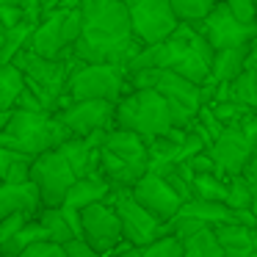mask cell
I'll return each instance as SVG.
<instances>
[{"label":"cell","instance_id":"1","mask_svg":"<svg viewBox=\"0 0 257 257\" xmlns=\"http://www.w3.org/2000/svg\"><path fill=\"white\" fill-rule=\"evenodd\" d=\"M78 9L83 14V34L72 47L75 61L127 67L144 47L133 34L124 0H80Z\"/></svg>","mask_w":257,"mask_h":257},{"label":"cell","instance_id":"2","mask_svg":"<svg viewBox=\"0 0 257 257\" xmlns=\"http://www.w3.org/2000/svg\"><path fill=\"white\" fill-rule=\"evenodd\" d=\"M72 139L69 127L50 111H23L14 108L6 127L0 130V144L14 147L20 152L39 158L50 150H58L64 141Z\"/></svg>","mask_w":257,"mask_h":257},{"label":"cell","instance_id":"3","mask_svg":"<svg viewBox=\"0 0 257 257\" xmlns=\"http://www.w3.org/2000/svg\"><path fill=\"white\" fill-rule=\"evenodd\" d=\"M116 127L136 130L147 141L166 136L172 127H177L169 100L155 89H130L116 102Z\"/></svg>","mask_w":257,"mask_h":257},{"label":"cell","instance_id":"4","mask_svg":"<svg viewBox=\"0 0 257 257\" xmlns=\"http://www.w3.org/2000/svg\"><path fill=\"white\" fill-rule=\"evenodd\" d=\"M83 34V14L78 6H61L50 12L39 25L34 28L28 39V50L39 53L45 58H64L75 61V42Z\"/></svg>","mask_w":257,"mask_h":257},{"label":"cell","instance_id":"5","mask_svg":"<svg viewBox=\"0 0 257 257\" xmlns=\"http://www.w3.org/2000/svg\"><path fill=\"white\" fill-rule=\"evenodd\" d=\"M130 91L127 69L116 64H83L75 61L67 80L69 100H111L119 102Z\"/></svg>","mask_w":257,"mask_h":257},{"label":"cell","instance_id":"6","mask_svg":"<svg viewBox=\"0 0 257 257\" xmlns=\"http://www.w3.org/2000/svg\"><path fill=\"white\" fill-rule=\"evenodd\" d=\"M75 180H78V172L72 169V163L67 161L61 150H50L45 155L34 158L31 183L39 188L45 207H61L67 202V194L75 185Z\"/></svg>","mask_w":257,"mask_h":257},{"label":"cell","instance_id":"7","mask_svg":"<svg viewBox=\"0 0 257 257\" xmlns=\"http://www.w3.org/2000/svg\"><path fill=\"white\" fill-rule=\"evenodd\" d=\"M124 6L130 14L133 34L141 45H155V42L169 39L180 25L172 0H124Z\"/></svg>","mask_w":257,"mask_h":257},{"label":"cell","instance_id":"8","mask_svg":"<svg viewBox=\"0 0 257 257\" xmlns=\"http://www.w3.org/2000/svg\"><path fill=\"white\" fill-rule=\"evenodd\" d=\"M111 202H113V207H116L119 218H122V235H124V243L127 246L152 243L155 238H161V235L169 232V224L161 221L158 216H152L144 205H139L130 191L113 188Z\"/></svg>","mask_w":257,"mask_h":257},{"label":"cell","instance_id":"9","mask_svg":"<svg viewBox=\"0 0 257 257\" xmlns=\"http://www.w3.org/2000/svg\"><path fill=\"white\" fill-rule=\"evenodd\" d=\"M14 67L20 69V72L25 75V80H31V83L42 86V89L47 91V94H53L58 102H67V80H69V72H72L75 61H64V58H45L39 56V53L34 50H20L17 56H14Z\"/></svg>","mask_w":257,"mask_h":257},{"label":"cell","instance_id":"10","mask_svg":"<svg viewBox=\"0 0 257 257\" xmlns=\"http://www.w3.org/2000/svg\"><path fill=\"white\" fill-rule=\"evenodd\" d=\"M80 227H83L80 238L89 240L100 254H111V251H119L124 246L122 218H119L111 199L94 202V205L83 207L80 210Z\"/></svg>","mask_w":257,"mask_h":257},{"label":"cell","instance_id":"11","mask_svg":"<svg viewBox=\"0 0 257 257\" xmlns=\"http://www.w3.org/2000/svg\"><path fill=\"white\" fill-rule=\"evenodd\" d=\"M56 116L69 127L72 136H94L116 127V102L111 100H67Z\"/></svg>","mask_w":257,"mask_h":257},{"label":"cell","instance_id":"12","mask_svg":"<svg viewBox=\"0 0 257 257\" xmlns=\"http://www.w3.org/2000/svg\"><path fill=\"white\" fill-rule=\"evenodd\" d=\"M199 31L205 34V39L210 42L216 50H224V47H238V45H249L257 36V23H243L238 20L232 12H229L227 3H218L205 20H199Z\"/></svg>","mask_w":257,"mask_h":257},{"label":"cell","instance_id":"13","mask_svg":"<svg viewBox=\"0 0 257 257\" xmlns=\"http://www.w3.org/2000/svg\"><path fill=\"white\" fill-rule=\"evenodd\" d=\"M130 194H133V199L139 202V205H144L152 216H158L161 221H166V224L172 221L185 205L183 196H180L158 172H152V169L133 185V188H130Z\"/></svg>","mask_w":257,"mask_h":257},{"label":"cell","instance_id":"14","mask_svg":"<svg viewBox=\"0 0 257 257\" xmlns=\"http://www.w3.org/2000/svg\"><path fill=\"white\" fill-rule=\"evenodd\" d=\"M207 152L216 161L218 174L229 180V177H238L243 172V166L249 163V158L254 155V139H249L240 127H227L207 147Z\"/></svg>","mask_w":257,"mask_h":257},{"label":"cell","instance_id":"15","mask_svg":"<svg viewBox=\"0 0 257 257\" xmlns=\"http://www.w3.org/2000/svg\"><path fill=\"white\" fill-rule=\"evenodd\" d=\"M102 150L113 152V155L124 158L130 163H139V166H152V155H150V141L144 136H139L136 130L127 127H111L102 136Z\"/></svg>","mask_w":257,"mask_h":257},{"label":"cell","instance_id":"16","mask_svg":"<svg viewBox=\"0 0 257 257\" xmlns=\"http://www.w3.org/2000/svg\"><path fill=\"white\" fill-rule=\"evenodd\" d=\"M39 224L45 227L47 240H56V243H67L72 238H80L83 235V227H80V210L75 207H42L36 213Z\"/></svg>","mask_w":257,"mask_h":257},{"label":"cell","instance_id":"17","mask_svg":"<svg viewBox=\"0 0 257 257\" xmlns=\"http://www.w3.org/2000/svg\"><path fill=\"white\" fill-rule=\"evenodd\" d=\"M42 194L34 183H3L0 185V218L12 213H28L36 216L42 210Z\"/></svg>","mask_w":257,"mask_h":257},{"label":"cell","instance_id":"18","mask_svg":"<svg viewBox=\"0 0 257 257\" xmlns=\"http://www.w3.org/2000/svg\"><path fill=\"white\" fill-rule=\"evenodd\" d=\"M147 172H150L147 166L130 163V161H124V158L113 155V152H108V150H100V174L113 185V188L130 191Z\"/></svg>","mask_w":257,"mask_h":257},{"label":"cell","instance_id":"19","mask_svg":"<svg viewBox=\"0 0 257 257\" xmlns=\"http://www.w3.org/2000/svg\"><path fill=\"white\" fill-rule=\"evenodd\" d=\"M113 185L108 183L102 174H86V177H78L75 185L69 188L67 194V207H75V210H83V207L94 205V202H105L111 199Z\"/></svg>","mask_w":257,"mask_h":257},{"label":"cell","instance_id":"20","mask_svg":"<svg viewBox=\"0 0 257 257\" xmlns=\"http://www.w3.org/2000/svg\"><path fill=\"white\" fill-rule=\"evenodd\" d=\"M246 67H249V45L216 50V58H213V67H210V83H229Z\"/></svg>","mask_w":257,"mask_h":257},{"label":"cell","instance_id":"21","mask_svg":"<svg viewBox=\"0 0 257 257\" xmlns=\"http://www.w3.org/2000/svg\"><path fill=\"white\" fill-rule=\"evenodd\" d=\"M180 213H188V216L199 218V221H205L207 227H216V224H224V221H232V207L227 205V202H216V199H199V196H194V199H185L183 210Z\"/></svg>","mask_w":257,"mask_h":257},{"label":"cell","instance_id":"22","mask_svg":"<svg viewBox=\"0 0 257 257\" xmlns=\"http://www.w3.org/2000/svg\"><path fill=\"white\" fill-rule=\"evenodd\" d=\"M116 257H183V240L177 235L166 232L144 246H127L116 251Z\"/></svg>","mask_w":257,"mask_h":257},{"label":"cell","instance_id":"23","mask_svg":"<svg viewBox=\"0 0 257 257\" xmlns=\"http://www.w3.org/2000/svg\"><path fill=\"white\" fill-rule=\"evenodd\" d=\"M25 89V75L14 64H0V111H14Z\"/></svg>","mask_w":257,"mask_h":257},{"label":"cell","instance_id":"24","mask_svg":"<svg viewBox=\"0 0 257 257\" xmlns=\"http://www.w3.org/2000/svg\"><path fill=\"white\" fill-rule=\"evenodd\" d=\"M183 257H224V246L218 243L213 227H202L183 240Z\"/></svg>","mask_w":257,"mask_h":257},{"label":"cell","instance_id":"25","mask_svg":"<svg viewBox=\"0 0 257 257\" xmlns=\"http://www.w3.org/2000/svg\"><path fill=\"white\" fill-rule=\"evenodd\" d=\"M224 100H235V102H243L249 108H257V69L246 67L235 80H229Z\"/></svg>","mask_w":257,"mask_h":257},{"label":"cell","instance_id":"26","mask_svg":"<svg viewBox=\"0 0 257 257\" xmlns=\"http://www.w3.org/2000/svg\"><path fill=\"white\" fill-rule=\"evenodd\" d=\"M213 232H216L218 243H221L224 249H246V246H251L254 238H257V229H249V227H243V224H238V221L216 224Z\"/></svg>","mask_w":257,"mask_h":257},{"label":"cell","instance_id":"27","mask_svg":"<svg viewBox=\"0 0 257 257\" xmlns=\"http://www.w3.org/2000/svg\"><path fill=\"white\" fill-rule=\"evenodd\" d=\"M36 240H47V232H45V227L39 224V218L34 216L6 246H0V251H3V257H17L20 251L28 249L31 243H36Z\"/></svg>","mask_w":257,"mask_h":257},{"label":"cell","instance_id":"28","mask_svg":"<svg viewBox=\"0 0 257 257\" xmlns=\"http://www.w3.org/2000/svg\"><path fill=\"white\" fill-rule=\"evenodd\" d=\"M227 191H229V180L221 177V174H196L194 177V196H199V199L227 202Z\"/></svg>","mask_w":257,"mask_h":257},{"label":"cell","instance_id":"29","mask_svg":"<svg viewBox=\"0 0 257 257\" xmlns=\"http://www.w3.org/2000/svg\"><path fill=\"white\" fill-rule=\"evenodd\" d=\"M218 3L221 0H172L174 12H177V17L183 23H199V20H205Z\"/></svg>","mask_w":257,"mask_h":257},{"label":"cell","instance_id":"30","mask_svg":"<svg viewBox=\"0 0 257 257\" xmlns=\"http://www.w3.org/2000/svg\"><path fill=\"white\" fill-rule=\"evenodd\" d=\"M207 105H213L216 116L221 119L227 127H238V124L249 116V111H254V108L243 105V102H235V100H216V102H207Z\"/></svg>","mask_w":257,"mask_h":257},{"label":"cell","instance_id":"31","mask_svg":"<svg viewBox=\"0 0 257 257\" xmlns=\"http://www.w3.org/2000/svg\"><path fill=\"white\" fill-rule=\"evenodd\" d=\"M254 202V188L246 183L243 177H229V191H227V205L232 210H243V207H251Z\"/></svg>","mask_w":257,"mask_h":257},{"label":"cell","instance_id":"32","mask_svg":"<svg viewBox=\"0 0 257 257\" xmlns=\"http://www.w3.org/2000/svg\"><path fill=\"white\" fill-rule=\"evenodd\" d=\"M31 218H34V216H28V213H12V216L0 218V246H6L9 240H12L14 235H17L20 229L31 221Z\"/></svg>","mask_w":257,"mask_h":257},{"label":"cell","instance_id":"33","mask_svg":"<svg viewBox=\"0 0 257 257\" xmlns=\"http://www.w3.org/2000/svg\"><path fill=\"white\" fill-rule=\"evenodd\" d=\"M17 257H67V249L64 243H56V240H36L28 249H23Z\"/></svg>","mask_w":257,"mask_h":257},{"label":"cell","instance_id":"34","mask_svg":"<svg viewBox=\"0 0 257 257\" xmlns=\"http://www.w3.org/2000/svg\"><path fill=\"white\" fill-rule=\"evenodd\" d=\"M185 166L191 169V174H218V166H216V161H213V155L210 152H196V155H191L188 161H185Z\"/></svg>","mask_w":257,"mask_h":257},{"label":"cell","instance_id":"35","mask_svg":"<svg viewBox=\"0 0 257 257\" xmlns=\"http://www.w3.org/2000/svg\"><path fill=\"white\" fill-rule=\"evenodd\" d=\"M229 6V12L243 23H257V3L254 0H224Z\"/></svg>","mask_w":257,"mask_h":257},{"label":"cell","instance_id":"36","mask_svg":"<svg viewBox=\"0 0 257 257\" xmlns=\"http://www.w3.org/2000/svg\"><path fill=\"white\" fill-rule=\"evenodd\" d=\"M64 249H67V257H105V254H100V251H97L89 240H83V238L67 240V243H64Z\"/></svg>","mask_w":257,"mask_h":257},{"label":"cell","instance_id":"37","mask_svg":"<svg viewBox=\"0 0 257 257\" xmlns=\"http://www.w3.org/2000/svg\"><path fill=\"white\" fill-rule=\"evenodd\" d=\"M232 213H235L232 221L243 224V227H249V229H257V216H254V210H251V207H243V210H232Z\"/></svg>","mask_w":257,"mask_h":257},{"label":"cell","instance_id":"38","mask_svg":"<svg viewBox=\"0 0 257 257\" xmlns=\"http://www.w3.org/2000/svg\"><path fill=\"white\" fill-rule=\"evenodd\" d=\"M240 177H243L246 183L251 185V188H257V152L249 158V163L243 166V172H240Z\"/></svg>","mask_w":257,"mask_h":257},{"label":"cell","instance_id":"39","mask_svg":"<svg viewBox=\"0 0 257 257\" xmlns=\"http://www.w3.org/2000/svg\"><path fill=\"white\" fill-rule=\"evenodd\" d=\"M238 127L243 130L249 139H257V108H254V111H249V116H246L243 122L238 124Z\"/></svg>","mask_w":257,"mask_h":257},{"label":"cell","instance_id":"40","mask_svg":"<svg viewBox=\"0 0 257 257\" xmlns=\"http://www.w3.org/2000/svg\"><path fill=\"white\" fill-rule=\"evenodd\" d=\"M249 67L257 69V36L249 42Z\"/></svg>","mask_w":257,"mask_h":257},{"label":"cell","instance_id":"41","mask_svg":"<svg viewBox=\"0 0 257 257\" xmlns=\"http://www.w3.org/2000/svg\"><path fill=\"white\" fill-rule=\"evenodd\" d=\"M9 31H12V28H9V25L3 23V20H0V47L6 45V39H9Z\"/></svg>","mask_w":257,"mask_h":257},{"label":"cell","instance_id":"42","mask_svg":"<svg viewBox=\"0 0 257 257\" xmlns=\"http://www.w3.org/2000/svg\"><path fill=\"white\" fill-rule=\"evenodd\" d=\"M9 116H12V111H0V130L6 127V122H9Z\"/></svg>","mask_w":257,"mask_h":257},{"label":"cell","instance_id":"43","mask_svg":"<svg viewBox=\"0 0 257 257\" xmlns=\"http://www.w3.org/2000/svg\"><path fill=\"white\" fill-rule=\"evenodd\" d=\"M6 6H20V0H0V9H6Z\"/></svg>","mask_w":257,"mask_h":257},{"label":"cell","instance_id":"44","mask_svg":"<svg viewBox=\"0 0 257 257\" xmlns=\"http://www.w3.org/2000/svg\"><path fill=\"white\" fill-rule=\"evenodd\" d=\"M249 257H257V238H254V246H251V251H249Z\"/></svg>","mask_w":257,"mask_h":257},{"label":"cell","instance_id":"45","mask_svg":"<svg viewBox=\"0 0 257 257\" xmlns=\"http://www.w3.org/2000/svg\"><path fill=\"white\" fill-rule=\"evenodd\" d=\"M251 210H254V216H257V188H254V202H251Z\"/></svg>","mask_w":257,"mask_h":257},{"label":"cell","instance_id":"46","mask_svg":"<svg viewBox=\"0 0 257 257\" xmlns=\"http://www.w3.org/2000/svg\"><path fill=\"white\" fill-rule=\"evenodd\" d=\"M254 152H257V139H254Z\"/></svg>","mask_w":257,"mask_h":257},{"label":"cell","instance_id":"47","mask_svg":"<svg viewBox=\"0 0 257 257\" xmlns=\"http://www.w3.org/2000/svg\"><path fill=\"white\" fill-rule=\"evenodd\" d=\"M0 185H3V180H0Z\"/></svg>","mask_w":257,"mask_h":257},{"label":"cell","instance_id":"48","mask_svg":"<svg viewBox=\"0 0 257 257\" xmlns=\"http://www.w3.org/2000/svg\"><path fill=\"white\" fill-rule=\"evenodd\" d=\"M0 257H3V251H0Z\"/></svg>","mask_w":257,"mask_h":257}]
</instances>
